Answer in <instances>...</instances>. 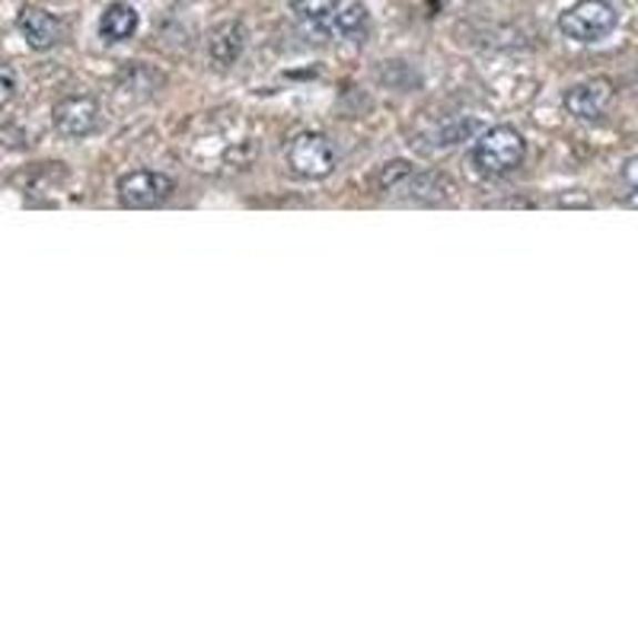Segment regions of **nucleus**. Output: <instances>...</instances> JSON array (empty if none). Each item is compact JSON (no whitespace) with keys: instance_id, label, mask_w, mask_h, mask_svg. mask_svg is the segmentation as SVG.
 I'll use <instances>...</instances> for the list:
<instances>
[{"instance_id":"1","label":"nucleus","mask_w":638,"mask_h":638,"mask_svg":"<svg viewBox=\"0 0 638 638\" xmlns=\"http://www.w3.org/2000/svg\"><path fill=\"white\" fill-rule=\"evenodd\" d=\"M527 156V141L514 125H495L473 144V166L485 176H508Z\"/></svg>"},{"instance_id":"2","label":"nucleus","mask_w":638,"mask_h":638,"mask_svg":"<svg viewBox=\"0 0 638 638\" xmlns=\"http://www.w3.org/2000/svg\"><path fill=\"white\" fill-rule=\"evenodd\" d=\"M616 26H619V10L610 0H578L568 10H561L559 17L561 36L581 45L604 42Z\"/></svg>"},{"instance_id":"3","label":"nucleus","mask_w":638,"mask_h":638,"mask_svg":"<svg viewBox=\"0 0 638 638\" xmlns=\"http://www.w3.org/2000/svg\"><path fill=\"white\" fill-rule=\"evenodd\" d=\"M284 163L297 179H326L332 176L335 163H338V151L326 134L320 131H301L287 141L284 148Z\"/></svg>"},{"instance_id":"4","label":"nucleus","mask_w":638,"mask_h":638,"mask_svg":"<svg viewBox=\"0 0 638 638\" xmlns=\"http://www.w3.org/2000/svg\"><path fill=\"white\" fill-rule=\"evenodd\" d=\"M176 182L166 176V173H156V170H131L125 176H119V202L134 211H144V207H156L173 195Z\"/></svg>"},{"instance_id":"5","label":"nucleus","mask_w":638,"mask_h":638,"mask_svg":"<svg viewBox=\"0 0 638 638\" xmlns=\"http://www.w3.org/2000/svg\"><path fill=\"white\" fill-rule=\"evenodd\" d=\"M561 102H565L568 115H575L578 122H597V119H604L607 109H610L612 83L610 80H604V77L581 80V83H575V87L565 90Z\"/></svg>"},{"instance_id":"6","label":"nucleus","mask_w":638,"mask_h":638,"mask_svg":"<svg viewBox=\"0 0 638 638\" xmlns=\"http://www.w3.org/2000/svg\"><path fill=\"white\" fill-rule=\"evenodd\" d=\"M54 128L64 138H90L100 128V102L93 97H68L54 105Z\"/></svg>"},{"instance_id":"7","label":"nucleus","mask_w":638,"mask_h":638,"mask_svg":"<svg viewBox=\"0 0 638 638\" xmlns=\"http://www.w3.org/2000/svg\"><path fill=\"white\" fill-rule=\"evenodd\" d=\"M246 49V26L240 20H224L207 32V61L221 71L233 68Z\"/></svg>"},{"instance_id":"8","label":"nucleus","mask_w":638,"mask_h":638,"mask_svg":"<svg viewBox=\"0 0 638 638\" xmlns=\"http://www.w3.org/2000/svg\"><path fill=\"white\" fill-rule=\"evenodd\" d=\"M17 29L32 51H49L61 42V20L42 7H23L17 17Z\"/></svg>"},{"instance_id":"9","label":"nucleus","mask_w":638,"mask_h":638,"mask_svg":"<svg viewBox=\"0 0 638 638\" xmlns=\"http://www.w3.org/2000/svg\"><path fill=\"white\" fill-rule=\"evenodd\" d=\"M342 7H345V0H294V3H291L294 17H297L306 29L332 36V39H335V26H338Z\"/></svg>"},{"instance_id":"10","label":"nucleus","mask_w":638,"mask_h":638,"mask_svg":"<svg viewBox=\"0 0 638 638\" xmlns=\"http://www.w3.org/2000/svg\"><path fill=\"white\" fill-rule=\"evenodd\" d=\"M138 26H141L138 10H134L131 3H125V0H115V3H109V7L102 10L100 36L109 42V45H119V42L134 39Z\"/></svg>"},{"instance_id":"11","label":"nucleus","mask_w":638,"mask_h":638,"mask_svg":"<svg viewBox=\"0 0 638 638\" xmlns=\"http://www.w3.org/2000/svg\"><path fill=\"white\" fill-rule=\"evenodd\" d=\"M371 32V13L364 3L357 0H345L342 13H338V26H335V39H348V42H364Z\"/></svg>"},{"instance_id":"12","label":"nucleus","mask_w":638,"mask_h":638,"mask_svg":"<svg viewBox=\"0 0 638 638\" xmlns=\"http://www.w3.org/2000/svg\"><path fill=\"white\" fill-rule=\"evenodd\" d=\"M13 97H17V74H13V68L0 64V109Z\"/></svg>"},{"instance_id":"13","label":"nucleus","mask_w":638,"mask_h":638,"mask_svg":"<svg viewBox=\"0 0 638 638\" xmlns=\"http://www.w3.org/2000/svg\"><path fill=\"white\" fill-rule=\"evenodd\" d=\"M622 182H626L632 192H638V153L636 156H629V160L622 163Z\"/></svg>"},{"instance_id":"14","label":"nucleus","mask_w":638,"mask_h":638,"mask_svg":"<svg viewBox=\"0 0 638 638\" xmlns=\"http://www.w3.org/2000/svg\"><path fill=\"white\" fill-rule=\"evenodd\" d=\"M626 204H629V207H638V192L636 195H629V199H626Z\"/></svg>"}]
</instances>
